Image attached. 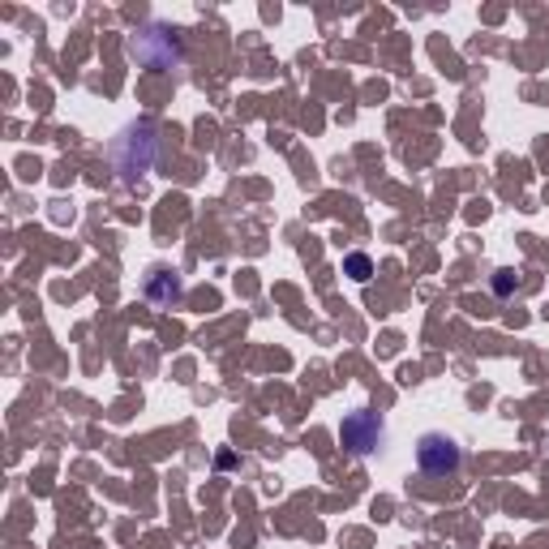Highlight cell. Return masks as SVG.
Listing matches in <instances>:
<instances>
[{
    "label": "cell",
    "mask_w": 549,
    "mask_h": 549,
    "mask_svg": "<svg viewBox=\"0 0 549 549\" xmlns=\"http://www.w3.org/2000/svg\"><path fill=\"white\" fill-rule=\"evenodd\" d=\"M340 442L348 447L352 455H373L382 442H387V429H382V420L373 417V412H348L340 425Z\"/></svg>",
    "instance_id": "1"
},
{
    "label": "cell",
    "mask_w": 549,
    "mask_h": 549,
    "mask_svg": "<svg viewBox=\"0 0 549 549\" xmlns=\"http://www.w3.org/2000/svg\"><path fill=\"white\" fill-rule=\"evenodd\" d=\"M417 464H420V472H429V477H451V472L464 464V451H459V442L447 434H425L417 447Z\"/></svg>",
    "instance_id": "2"
},
{
    "label": "cell",
    "mask_w": 549,
    "mask_h": 549,
    "mask_svg": "<svg viewBox=\"0 0 549 549\" xmlns=\"http://www.w3.org/2000/svg\"><path fill=\"white\" fill-rule=\"evenodd\" d=\"M146 296H150L155 305H172V301H180L185 288H180L177 271H150L146 274Z\"/></svg>",
    "instance_id": "3"
},
{
    "label": "cell",
    "mask_w": 549,
    "mask_h": 549,
    "mask_svg": "<svg viewBox=\"0 0 549 549\" xmlns=\"http://www.w3.org/2000/svg\"><path fill=\"white\" fill-rule=\"evenodd\" d=\"M343 266H348V274H352L356 284H365V279H370V258H365V254H348Z\"/></svg>",
    "instance_id": "4"
},
{
    "label": "cell",
    "mask_w": 549,
    "mask_h": 549,
    "mask_svg": "<svg viewBox=\"0 0 549 549\" xmlns=\"http://www.w3.org/2000/svg\"><path fill=\"white\" fill-rule=\"evenodd\" d=\"M494 288H498V296H506V292L515 288V274H511V271H498V279H494Z\"/></svg>",
    "instance_id": "5"
}]
</instances>
